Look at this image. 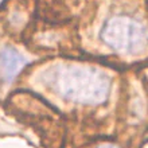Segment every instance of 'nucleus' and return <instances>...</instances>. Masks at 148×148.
<instances>
[{
    "label": "nucleus",
    "mask_w": 148,
    "mask_h": 148,
    "mask_svg": "<svg viewBox=\"0 0 148 148\" xmlns=\"http://www.w3.org/2000/svg\"><path fill=\"white\" fill-rule=\"evenodd\" d=\"M100 36L108 47L124 55L143 54L147 49L145 26L131 16L109 18L102 26Z\"/></svg>",
    "instance_id": "nucleus-2"
},
{
    "label": "nucleus",
    "mask_w": 148,
    "mask_h": 148,
    "mask_svg": "<svg viewBox=\"0 0 148 148\" xmlns=\"http://www.w3.org/2000/svg\"><path fill=\"white\" fill-rule=\"evenodd\" d=\"M100 148H117V147H114V145H110V144H105V145H101Z\"/></svg>",
    "instance_id": "nucleus-4"
},
{
    "label": "nucleus",
    "mask_w": 148,
    "mask_h": 148,
    "mask_svg": "<svg viewBox=\"0 0 148 148\" xmlns=\"http://www.w3.org/2000/svg\"><path fill=\"white\" fill-rule=\"evenodd\" d=\"M42 78L59 97L82 105L102 104L110 92L109 75L89 65L59 63L47 69Z\"/></svg>",
    "instance_id": "nucleus-1"
},
{
    "label": "nucleus",
    "mask_w": 148,
    "mask_h": 148,
    "mask_svg": "<svg viewBox=\"0 0 148 148\" xmlns=\"http://www.w3.org/2000/svg\"><path fill=\"white\" fill-rule=\"evenodd\" d=\"M26 65V58L12 47L0 50V77L3 81L11 82Z\"/></svg>",
    "instance_id": "nucleus-3"
}]
</instances>
